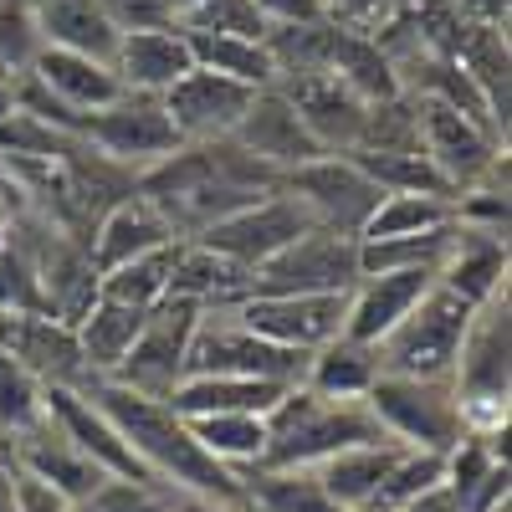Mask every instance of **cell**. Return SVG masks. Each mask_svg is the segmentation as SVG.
Returning <instances> with one entry per match:
<instances>
[{
	"instance_id": "1",
	"label": "cell",
	"mask_w": 512,
	"mask_h": 512,
	"mask_svg": "<svg viewBox=\"0 0 512 512\" xmlns=\"http://www.w3.org/2000/svg\"><path fill=\"white\" fill-rule=\"evenodd\" d=\"M108 420L113 431L128 441V451L139 456V466L175 497H210V502H251L246 497V482L236 472H226L221 461H210L200 451V441L190 436V425L169 410L164 400H149V395H134L113 379H88L82 384Z\"/></svg>"
},
{
	"instance_id": "2",
	"label": "cell",
	"mask_w": 512,
	"mask_h": 512,
	"mask_svg": "<svg viewBox=\"0 0 512 512\" xmlns=\"http://www.w3.org/2000/svg\"><path fill=\"white\" fill-rule=\"evenodd\" d=\"M390 441L364 400H323L308 384L287 390L267 410V456L256 472H313L328 456ZM400 446V441H395Z\"/></svg>"
},
{
	"instance_id": "3",
	"label": "cell",
	"mask_w": 512,
	"mask_h": 512,
	"mask_svg": "<svg viewBox=\"0 0 512 512\" xmlns=\"http://www.w3.org/2000/svg\"><path fill=\"white\" fill-rule=\"evenodd\" d=\"M477 308H466L461 297H451L441 282L420 297V303L379 338V374H405V379H451L466 328H472Z\"/></svg>"
},
{
	"instance_id": "4",
	"label": "cell",
	"mask_w": 512,
	"mask_h": 512,
	"mask_svg": "<svg viewBox=\"0 0 512 512\" xmlns=\"http://www.w3.org/2000/svg\"><path fill=\"white\" fill-rule=\"evenodd\" d=\"M374 410L379 431L410 446V451H441L451 456L466 441V415L456 400L451 379H405V374H379L374 390L364 395Z\"/></svg>"
},
{
	"instance_id": "5",
	"label": "cell",
	"mask_w": 512,
	"mask_h": 512,
	"mask_svg": "<svg viewBox=\"0 0 512 512\" xmlns=\"http://www.w3.org/2000/svg\"><path fill=\"white\" fill-rule=\"evenodd\" d=\"M185 374H231V379H267L282 390H297L308 374V354L282 349L272 338L251 333L236 308L221 313H200L195 333H190V354H185Z\"/></svg>"
},
{
	"instance_id": "6",
	"label": "cell",
	"mask_w": 512,
	"mask_h": 512,
	"mask_svg": "<svg viewBox=\"0 0 512 512\" xmlns=\"http://www.w3.org/2000/svg\"><path fill=\"white\" fill-rule=\"evenodd\" d=\"M77 139L88 144L98 159L118 164L123 175H144L159 159H169L185 139L175 134L164 103L159 98H144V93H123L118 103L98 108V113H82V128Z\"/></svg>"
},
{
	"instance_id": "7",
	"label": "cell",
	"mask_w": 512,
	"mask_h": 512,
	"mask_svg": "<svg viewBox=\"0 0 512 512\" xmlns=\"http://www.w3.org/2000/svg\"><path fill=\"white\" fill-rule=\"evenodd\" d=\"M277 190H287L297 205H303L318 231L354 236V241H359L364 221L374 216V205L384 195L349 154H318L308 164H297L277 180Z\"/></svg>"
},
{
	"instance_id": "8",
	"label": "cell",
	"mask_w": 512,
	"mask_h": 512,
	"mask_svg": "<svg viewBox=\"0 0 512 512\" xmlns=\"http://www.w3.org/2000/svg\"><path fill=\"white\" fill-rule=\"evenodd\" d=\"M359 282V241L333 236V231H308L287 251L251 272L246 297H297V292H349Z\"/></svg>"
},
{
	"instance_id": "9",
	"label": "cell",
	"mask_w": 512,
	"mask_h": 512,
	"mask_svg": "<svg viewBox=\"0 0 512 512\" xmlns=\"http://www.w3.org/2000/svg\"><path fill=\"white\" fill-rule=\"evenodd\" d=\"M195 323H200V308L185 303V297H164L159 308H149L113 384H123L134 395H149V400H169V390L185 379V354H190Z\"/></svg>"
},
{
	"instance_id": "10",
	"label": "cell",
	"mask_w": 512,
	"mask_h": 512,
	"mask_svg": "<svg viewBox=\"0 0 512 512\" xmlns=\"http://www.w3.org/2000/svg\"><path fill=\"white\" fill-rule=\"evenodd\" d=\"M308 231H313V216H308V210L297 205L287 190H272V195H262L256 205L236 210V216H226V221H216V226H205L195 241H200L205 251L226 256L231 267L256 272L262 262H272L277 251H287L297 236H308Z\"/></svg>"
},
{
	"instance_id": "11",
	"label": "cell",
	"mask_w": 512,
	"mask_h": 512,
	"mask_svg": "<svg viewBox=\"0 0 512 512\" xmlns=\"http://www.w3.org/2000/svg\"><path fill=\"white\" fill-rule=\"evenodd\" d=\"M415 123H420V154L446 175L456 200L466 190H482L487 175H497V144L502 139H492L472 118H461L456 108H446L436 98H415Z\"/></svg>"
},
{
	"instance_id": "12",
	"label": "cell",
	"mask_w": 512,
	"mask_h": 512,
	"mask_svg": "<svg viewBox=\"0 0 512 512\" xmlns=\"http://www.w3.org/2000/svg\"><path fill=\"white\" fill-rule=\"evenodd\" d=\"M344 308L349 292H297V297H246V303H236V318L282 349L318 354L344 333Z\"/></svg>"
},
{
	"instance_id": "13",
	"label": "cell",
	"mask_w": 512,
	"mask_h": 512,
	"mask_svg": "<svg viewBox=\"0 0 512 512\" xmlns=\"http://www.w3.org/2000/svg\"><path fill=\"white\" fill-rule=\"evenodd\" d=\"M251 98H256V93L241 88V82L195 67V72H185L159 103H164L169 123H175V134H180L185 144H221V139H231V128L241 123V113L251 108Z\"/></svg>"
},
{
	"instance_id": "14",
	"label": "cell",
	"mask_w": 512,
	"mask_h": 512,
	"mask_svg": "<svg viewBox=\"0 0 512 512\" xmlns=\"http://www.w3.org/2000/svg\"><path fill=\"white\" fill-rule=\"evenodd\" d=\"M0 349H6L41 390H82L88 384V369H82V349H77V333L47 313H16V318H0Z\"/></svg>"
},
{
	"instance_id": "15",
	"label": "cell",
	"mask_w": 512,
	"mask_h": 512,
	"mask_svg": "<svg viewBox=\"0 0 512 512\" xmlns=\"http://www.w3.org/2000/svg\"><path fill=\"white\" fill-rule=\"evenodd\" d=\"M272 88L297 108L303 128L318 139L323 154H354L364 139V98L349 93L333 72H313V77H282Z\"/></svg>"
},
{
	"instance_id": "16",
	"label": "cell",
	"mask_w": 512,
	"mask_h": 512,
	"mask_svg": "<svg viewBox=\"0 0 512 512\" xmlns=\"http://www.w3.org/2000/svg\"><path fill=\"white\" fill-rule=\"evenodd\" d=\"M41 405H47V420L57 425V431L88 456L103 477H134V482H154L139 456L128 451V441L113 431V420L82 395V390H62V384H52V390H41Z\"/></svg>"
},
{
	"instance_id": "17",
	"label": "cell",
	"mask_w": 512,
	"mask_h": 512,
	"mask_svg": "<svg viewBox=\"0 0 512 512\" xmlns=\"http://www.w3.org/2000/svg\"><path fill=\"white\" fill-rule=\"evenodd\" d=\"M231 144L246 149L251 159H262L267 169H277V175H287V169L318 159V139L303 128V118H297V108L277 93V88H262L251 98V108L241 113V123L231 128Z\"/></svg>"
},
{
	"instance_id": "18",
	"label": "cell",
	"mask_w": 512,
	"mask_h": 512,
	"mask_svg": "<svg viewBox=\"0 0 512 512\" xmlns=\"http://www.w3.org/2000/svg\"><path fill=\"white\" fill-rule=\"evenodd\" d=\"M0 451H6V461L16 466L21 477H31V482H41V487H52L62 502L88 497V492L103 482V472L57 431L52 420H41V425H31V431H21V436H11V441H0Z\"/></svg>"
},
{
	"instance_id": "19",
	"label": "cell",
	"mask_w": 512,
	"mask_h": 512,
	"mask_svg": "<svg viewBox=\"0 0 512 512\" xmlns=\"http://www.w3.org/2000/svg\"><path fill=\"white\" fill-rule=\"evenodd\" d=\"M436 267H415V272H374L349 287V308H344V338L359 344H379L425 292L436 287Z\"/></svg>"
},
{
	"instance_id": "20",
	"label": "cell",
	"mask_w": 512,
	"mask_h": 512,
	"mask_svg": "<svg viewBox=\"0 0 512 512\" xmlns=\"http://www.w3.org/2000/svg\"><path fill=\"white\" fill-rule=\"evenodd\" d=\"M169 241H180L175 226L164 221V210L154 200H144L134 190V195H123L113 210H103V216H98V226L88 236V262L103 277V272L134 262V256H149V251H159Z\"/></svg>"
},
{
	"instance_id": "21",
	"label": "cell",
	"mask_w": 512,
	"mask_h": 512,
	"mask_svg": "<svg viewBox=\"0 0 512 512\" xmlns=\"http://www.w3.org/2000/svg\"><path fill=\"white\" fill-rule=\"evenodd\" d=\"M185 72H195V62H190V41H185L180 26H169V31H128V36H118L113 77L123 82V93L164 98Z\"/></svg>"
},
{
	"instance_id": "22",
	"label": "cell",
	"mask_w": 512,
	"mask_h": 512,
	"mask_svg": "<svg viewBox=\"0 0 512 512\" xmlns=\"http://www.w3.org/2000/svg\"><path fill=\"white\" fill-rule=\"evenodd\" d=\"M461 226V221H456ZM451 297H461L466 308H487L497 292H507V236L502 231H477V226H461L451 256L441 262L436 277Z\"/></svg>"
},
{
	"instance_id": "23",
	"label": "cell",
	"mask_w": 512,
	"mask_h": 512,
	"mask_svg": "<svg viewBox=\"0 0 512 512\" xmlns=\"http://www.w3.org/2000/svg\"><path fill=\"white\" fill-rule=\"evenodd\" d=\"M287 390L267 379H231V374H185L169 390V410L180 420H200V415H267Z\"/></svg>"
},
{
	"instance_id": "24",
	"label": "cell",
	"mask_w": 512,
	"mask_h": 512,
	"mask_svg": "<svg viewBox=\"0 0 512 512\" xmlns=\"http://www.w3.org/2000/svg\"><path fill=\"white\" fill-rule=\"evenodd\" d=\"M31 21H36L41 47H57V52L93 57V62H108L113 67L118 26L103 16L98 0H52V6H36Z\"/></svg>"
},
{
	"instance_id": "25",
	"label": "cell",
	"mask_w": 512,
	"mask_h": 512,
	"mask_svg": "<svg viewBox=\"0 0 512 512\" xmlns=\"http://www.w3.org/2000/svg\"><path fill=\"white\" fill-rule=\"evenodd\" d=\"M31 77H36L57 103H67L72 113H98V108H108V103L123 98V82L113 77L108 62L72 57V52H57V47H41V52H36Z\"/></svg>"
},
{
	"instance_id": "26",
	"label": "cell",
	"mask_w": 512,
	"mask_h": 512,
	"mask_svg": "<svg viewBox=\"0 0 512 512\" xmlns=\"http://www.w3.org/2000/svg\"><path fill=\"white\" fill-rule=\"evenodd\" d=\"M246 292H251V272L231 267L226 256L205 251L200 241H180L169 297H185V303H195L200 313H221V308L246 303Z\"/></svg>"
},
{
	"instance_id": "27",
	"label": "cell",
	"mask_w": 512,
	"mask_h": 512,
	"mask_svg": "<svg viewBox=\"0 0 512 512\" xmlns=\"http://www.w3.org/2000/svg\"><path fill=\"white\" fill-rule=\"evenodd\" d=\"M405 456V446L395 441H379V446H354V451H338L323 466H313V482L349 512H364L379 492V482L390 477V466Z\"/></svg>"
},
{
	"instance_id": "28",
	"label": "cell",
	"mask_w": 512,
	"mask_h": 512,
	"mask_svg": "<svg viewBox=\"0 0 512 512\" xmlns=\"http://www.w3.org/2000/svg\"><path fill=\"white\" fill-rule=\"evenodd\" d=\"M379 379V354L374 344H359V338L338 333L333 344H323L318 354H308V374L303 384L323 400H364Z\"/></svg>"
},
{
	"instance_id": "29",
	"label": "cell",
	"mask_w": 512,
	"mask_h": 512,
	"mask_svg": "<svg viewBox=\"0 0 512 512\" xmlns=\"http://www.w3.org/2000/svg\"><path fill=\"white\" fill-rule=\"evenodd\" d=\"M144 328V313L139 308H123V303H98L88 308V318H82L72 333H77V349H82V369H88V379H113L118 364L128 359V349H134V338Z\"/></svg>"
},
{
	"instance_id": "30",
	"label": "cell",
	"mask_w": 512,
	"mask_h": 512,
	"mask_svg": "<svg viewBox=\"0 0 512 512\" xmlns=\"http://www.w3.org/2000/svg\"><path fill=\"white\" fill-rule=\"evenodd\" d=\"M185 425L200 441V451L210 461H221L236 477L256 472L267 456V415H200V420H185Z\"/></svg>"
},
{
	"instance_id": "31",
	"label": "cell",
	"mask_w": 512,
	"mask_h": 512,
	"mask_svg": "<svg viewBox=\"0 0 512 512\" xmlns=\"http://www.w3.org/2000/svg\"><path fill=\"white\" fill-rule=\"evenodd\" d=\"M190 41V62L200 72H216V77H231L241 88L262 93L277 82V67L267 57V41H241V36H210V31H185Z\"/></svg>"
},
{
	"instance_id": "32",
	"label": "cell",
	"mask_w": 512,
	"mask_h": 512,
	"mask_svg": "<svg viewBox=\"0 0 512 512\" xmlns=\"http://www.w3.org/2000/svg\"><path fill=\"white\" fill-rule=\"evenodd\" d=\"M175 251H180V241H169V246H159L149 256H134V262L103 272L98 277V297H103V303L139 308V313L159 308L169 297V277H175Z\"/></svg>"
},
{
	"instance_id": "33",
	"label": "cell",
	"mask_w": 512,
	"mask_h": 512,
	"mask_svg": "<svg viewBox=\"0 0 512 512\" xmlns=\"http://www.w3.org/2000/svg\"><path fill=\"white\" fill-rule=\"evenodd\" d=\"M461 226H441V231H420V236H390V241H359V277L374 272H415V267H436L451 256Z\"/></svg>"
},
{
	"instance_id": "34",
	"label": "cell",
	"mask_w": 512,
	"mask_h": 512,
	"mask_svg": "<svg viewBox=\"0 0 512 512\" xmlns=\"http://www.w3.org/2000/svg\"><path fill=\"white\" fill-rule=\"evenodd\" d=\"M441 226H456V200H441V195H379L359 241L420 236V231H441Z\"/></svg>"
},
{
	"instance_id": "35",
	"label": "cell",
	"mask_w": 512,
	"mask_h": 512,
	"mask_svg": "<svg viewBox=\"0 0 512 512\" xmlns=\"http://www.w3.org/2000/svg\"><path fill=\"white\" fill-rule=\"evenodd\" d=\"M364 175L384 190V195H441L456 200V190L446 185V175L425 159L420 149H390V154H349Z\"/></svg>"
},
{
	"instance_id": "36",
	"label": "cell",
	"mask_w": 512,
	"mask_h": 512,
	"mask_svg": "<svg viewBox=\"0 0 512 512\" xmlns=\"http://www.w3.org/2000/svg\"><path fill=\"white\" fill-rule=\"evenodd\" d=\"M241 482L251 512H349L313 482V472H246Z\"/></svg>"
},
{
	"instance_id": "37",
	"label": "cell",
	"mask_w": 512,
	"mask_h": 512,
	"mask_svg": "<svg viewBox=\"0 0 512 512\" xmlns=\"http://www.w3.org/2000/svg\"><path fill=\"white\" fill-rule=\"evenodd\" d=\"M436 487H446V456L405 446V456L390 466V477L379 482V492H374V502L364 512H400V507L420 502L425 492H436Z\"/></svg>"
},
{
	"instance_id": "38",
	"label": "cell",
	"mask_w": 512,
	"mask_h": 512,
	"mask_svg": "<svg viewBox=\"0 0 512 512\" xmlns=\"http://www.w3.org/2000/svg\"><path fill=\"white\" fill-rule=\"evenodd\" d=\"M47 420V405H41V384L0 349V441H11L31 425Z\"/></svg>"
},
{
	"instance_id": "39",
	"label": "cell",
	"mask_w": 512,
	"mask_h": 512,
	"mask_svg": "<svg viewBox=\"0 0 512 512\" xmlns=\"http://www.w3.org/2000/svg\"><path fill=\"white\" fill-rule=\"evenodd\" d=\"M180 31H210V36H241V41H267L272 26L251 0H200V6L180 11Z\"/></svg>"
},
{
	"instance_id": "40",
	"label": "cell",
	"mask_w": 512,
	"mask_h": 512,
	"mask_svg": "<svg viewBox=\"0 0 512 512\" xmlns=\"http://www.w3.org/2000/svg\"><path fill=\"white\" fill-rule=\"evenodd\" d=\"M67 512H169V492L159 482L103 477L88 497H77Z\"/></svg>"
},
{
	"instance_id": "41",
	"label": "cell",
	"mask_w": 512,
	"mask_h": 512,
	"mask_svg": "<svg viewBox=\"0 0 512 512\" xmlns=\"http://www.w3.org/2000/svg\"><path fill=\"white\" fill-rule=\"evenodd\" d=\"M16 313H47V297H41V277L31 267V256L11 241L0 251V318H16Z\"/></svg>"
},
{
	"instance_id": "42",
	"label": "cell",
	"mask_w": 512,
	"mask_h": 512,
	"mask_svg": "<svg viewBox=\"0 0 512 512\" xmlns=\"http://www.w3.org/2000/svg\"><path fill=\"white\" fill-rule=\"evenodd\" d=\"M98 6L118 26V36H128V31H169L180 21L175 0H98Z\"/></svg>"
},
{
	"instance_id": "43",
	"label": "cell",
	"mask_w": 512,
	"mask_h": 512,
	"mask_svg": "<svg viewBox=\"0 0 512 512\" xmlns=\"http://www.w3.org/2000/svg\"><path fill=\"white\" fill-rule=\"evenodd\" d=\"M267 26H318L328 21V0H251Z\"/></svg>"
},
{
	"instance_id": "44",
	"label": "cell",
	"mask_w": 512,
	"mask_h": 512,
	"mask_svg": "<svg viewBox=\"0 0 512 512\" xmlns=\"http://www.w3.org/2000/svg\"><path fill=\"white\" fill-rule=\"evenodd\" d=\"M11 472H16V466H11ZM67 507L72 502H62L52 487H41V482L16 472V512H67Z\"/></svg>"
},
{
	"instance_id": "45",
	"label": "cell",
	"mask_w": 512,
	"mask_h": 512,
	"mask_svg": "<svg viewBox=\"0 0 512 512\" xmlns=\"http://www.w3.org/2000/svg\"><path fill=\"white\" fill-rule=\"evenodd\" d=\"M169 512H251V502H210V497H175L169 492Z\"/></svg>"
},
{
	"instance_id": "46",
	"label": "cell",
	"mask_w": 512,
	"mask_h": 512,
	"mask_svg": "<svg viewBox=\"0 0 512 512\" xmlns=\"http://www.w3.org/2000/svg\"><path fill=\"white\" fill-rule=\"evenodd\" d=\"M400 512H461V502H456L451 487H436V492H425L420 502H410V507H400Z\"/></svg>"
},
{
	"instance_id": "47",
	"label": "cell",
	"mask_w": 512,
	"mask_h": 512,
	"mask_svg": "<svg viewBox=\"0 0 512 512\" xmlns=\"http://www.w3.org/2000/svg\"><path fill=\"white\" fill-rule=\"evenodd\" d=\"M0 512H16V472H11L6 451H0Z\"/></svg>"
},
{
	"instance_id": "48",
	"label": "cell",
	"mask_w": 512,
	"mask_h": 512,
	"mask_svg": "<svg viewBox=\"0 0 512 512\" xmlns=\"http://www.w3.org/2000/svg\"><path fill=\"white\" fill-rule=\"evenodd\" d=\"M456 6H482V26H497L507 16V0H456Z\"/></svg>"
},
{
	"instance_id": "49",
	"label": "cell",
	"mask_w": 512,
	"mask_h": 512,
	"mask_svg": "<svg viewBox=\"0 0 512 512\" xmlns=\"http://www.w3.org/2000/svg\"><path fill=\"white\" fill-rule=\"evenodd\" d=\"M26 6H31V11H36V6H52V0H26Z\"/></svg>"
},
{
	"instance_id": "50",
	"label": "cell",
	"mask_w": 512,
	"mask_h": 512,
	"mask_svg": "<svg viewBox=\"0 0 512 512\" xmlns=\"http://www.w3.org/2000/svg\"><path fill=\"white\" fill-rule=\"evenodd\" d=\"M0 6H26V0H0Z\"/></svg>"
}]
</instances>
